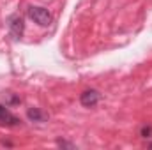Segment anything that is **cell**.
Returning a JSON list of instances; mask_svg holds the SVG:
<instances>
[{"label":"cell","instance_id":"8992f818","mask_svg":"<svg viewBox=\"0 0 152 150\" xmlns=\"http://www.w3.org/2000/svg\"><path fill=\"white\" fill-rule=\"evenodd\" d=\"M140 136H142V138H149V136H152V125H143V127L140 129Z\"/></svg>","mask_w":152,"mask_h":150},{"label":"cell","instance_id":"3957f363","mask_svg":"<svg viewBox=\"0 0 152 150\" xmlns=\"http://www.w3.org/2000/svg\"><path fill=\"white\" fill-rule=\"evenodd\" d=\"M0 125H5V127H18V125H21V120L9 111L7 104L5 106L0 104Z\"/></svg>","mask_w":152,"mask_h":150},{"label":"cell","instance_id":"277c9868","mask_svg":"<svg viewBox=\"0 0 152 150\" xmlns=\"http://www.w3.org/2000/svg\"><path fill=\"white\" fill-rule=\"evenodd\" d=\"M99 101H101V94L97 90H94V88L85 90V92L80 94V104L85 106V108H94Z\"/></svg>","mask_w":152,"mask_h":150},{"label":"cell","instance_id":"6da1fadb","mask_svg":"<svg viewBox=\"0 0 152 150\" xmlns=\"http://www.w3.org/2000/svg\"><path fill=\"white\" fill-rule=\"evenodd\" d=\"M27 16L39 27L46 28L53 23V14L46 9V7H41V5H28L27 7Z\"/></svg>","mask_w":152,"mask_h":150},{"label":"cell","instance_id":"9c48e42d","mask_svg":"<svg viewBox=\"0 0 152 150\" xmlns=\"http://www.w3.org/2000/svg\"><path fill=\"white\" fill-rule=\"evenodd\" d=\"M149 147H151V149H152V141H151V143H149Z\"/></svg>","mask_w":152,"mask_h":150},{"label":"cell","instance_id":"52a82bcc","mask_svg":"<svg viewBox=\"0 0 152 150\" xmlns=\"http://www.w3.org/2000/svg\"><path fill=\"white\" fill-rule=\"evenodd\" d=\"M57 145L58 147H62V149H76V145L75 143H71V141H66V140H57Z\"/></svg>","mask_w":152,"mask_h":150},{"label":"cell","instance_id":"7a4b0ae2","mask_svg":"<svg viewBox=\"0 0 152 150\" xmlns=\"http://www.w3.org/2000/svg\"><path fill=\"white\" fill-rule=\"evenodd\" d=\"M5 23H7V28H9V36L14 41H20L23 37V34H25V21H23V18L18 12L9 14Z\"/></svg>","mask_w":152,"mask_h":150},{"label":"cell","instance_id":"ba28073f","mask_svg":"<svg viewBox=\"0 0 152 150\" xmlns=\"http://www.w3.org/2000/svg\"><path fill=\"white\" fill-rule=\"evenodd\" d=\"M9 104H20V97H14V95H9Z\"/></svg>","mask_w":152,"mask_h":150},{"label":"cell","instance_id":"5b68a950","mask_svg":"<svg viewBox=\"0 0 152 150\" xmlns=\"http://www.w3.org/2000/svg\"><path fill=\"white\" fill-rule=\"evenodd\" d=\"M27 118H28L30 122L42 124V122L48 120V113H44L42 110H39V108H28V110H27Z\"/></svg>","mask_w":152,"mask_h":150}]
</instances>
